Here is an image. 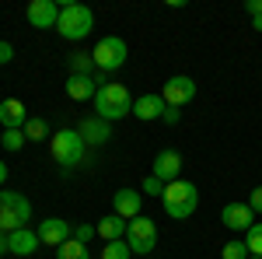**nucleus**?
I'll return each instance as SVG.
<instances>
[{
  "mask_svg": "<svg viewBox=\"0 0 262 259\" xmlns=\"http://www.w3.org/2000/svg\"><path fill=\"white\" fill-rule=\"evenodd\" d=\"M95 116L105 119V123L133 116V95H129V88L126 84H116V81L101 84L98 95H95Z\"/></svg>",
  "mask_w": 262,
  "mask_h": 259,
  "instance_id": "obj_1",
  "label": "nucleus"
},
{
  "mask_svg": "<svg viewBox=\"0 0 262 259\" xmlns=\"http://www.w3.org/2000/svg\"><path fill=\"white\" fill-rule=\"evenodd\" d=\"M161 207L171 221L192 217L196 207H200V189H196V182H189V179L168 182V186H164V196H161Z\"/></svg>",
  "mask_w": 262,
  "mask_h": 259,
  "instance_id": "obj_2",
  "label": "nucleus"
},
{
  "mask_svg": "<svg viewBox=\"0 0 262 259\" xmlns=\"http://www.w3.org/2000/svg\"><path fill=\"white\" fill-rule=\"evenodd\" d=\"M84 151H88V144L81 140V133H77V126L70 130H56L53 137H49V154H53V161L60 165L63 172H70V168H77L84 161Z\"/></svg>",
  "mask_w": 262,
  "mask_h": 259,
  "instance_id": "obj_3",
  "label": "nucleus"
},
{
  "mask_svg": "<svg viewBox=\"0 0 262 259\" xmlns=\"http://www.w3.org/2000/svg\"><path fill=\"white\" fill-rule=\"evenodd\" d=\"M95 28V11L88 4H63L60 7V21H56V32L67 42H81L91 35Z\"/></svg>",
  "mask_w": 262,
  "mask_h": 259,
  "instance_id": "obj_4",
  "label": "nucleus"
},
{
  "mask_svg": "<svg viewBox=\"0 0 262 259\" xmlns=\"http://www.w3.org/2000/svg\"><path fill=\"white\" fill-rule=\"evenodd\" d=\"M32 221V203L28 196H21L14 189H0V231L11 235L18 228H28Z\"/></svg>",
  "mask_w": 262,
  "mask_h": 259,
  "instance_id": "obj_5",
  "label": "nucleus"
},
{
  "mask_svg": "<svg viewBox=\"0 0 262 259\" xmlns=\"http://www.w3.org/2000/svg\"><path fill=\"white\" fill-rule=\"evenodd\" d=\"M126 245H129V252L133 256H150L154 249H158V224L150 217H133L126 224Z\"/></svg>",
  "mask_w": 262,
  "mask_h": 259,
  "instance_id": "obj_6",
  "label": "nucleus"
},
{
  "mask_svg": "<svg viewBox=\"0 0 262 259\" xmlns=\"http://www.w3.org/2000/svg\"><path fill=\"white\" fill-rule=\"evenodd\" d=\"M91 56H95V67H98L101 74H112V70H119L122 63H126L129 49H126V42L119 35H105V39H98Z\"/></svg>",
  "mask_w": 262,
  "mask_h": 259,
  "instance_id": "obj_7",
  "label": "nucleus"
},
{
  "mask_svg": "<svg viewBox=\"0 0 262 259\" xmlns=\"http://www.w3.org/2000/svg\"><path fill=\"white\" fill-rule=\"evenodd\" d=\"M101 84H108V77L105 74H67V98L70 102H88L98 95Z\"/></svg>",
  "mask_w": 262,
  "mask_h": 259,
  "instance_id": "obj_8",
  "label": "nucleus"
},
{
  "mask_svg": "<svg viewBox=\"0 0 262 259\" xmlns=\"http://www.w3.org/2000/svg\"><path fill=\"white\" fill-rule=\"evenodd\" d=\"M161 98L168 102V105L182 109L185 102L196 98V81L185 77V74H175V77H168V81H164V88H161Z\"/></svg>",
  "mask_w": 262,
  "mask_h": 259,
  "instance_id": "obj_9",
  "label": "nucleus"
},
{
  "mask_svg": "<svg viewBox=\"0 0 262 259\" xmlns=\"http://www.w3.org/2000/svg\"><path fill=\"white\" fill-rule=\"evenodd\" d=\"M182 154L175 151V147H164V151H158V158H154V165H150V175H158V179L168 186V182H179L182 179Z\"/></svg>",
  "mask_w": 262,
  "mask_h": 259,
  "instance_id": "obj_10",
  "label": "nucleus"
},
{
  "mask_svg": "<svg viewBox=\"0 0 262 259\" xmlns=\"http://www.w3.org/2000/svg\"><path fill=\"white\" fill-rule=\"evenodd\" d=\"M25 18H28L32 28H56V21H60V4H56V0H32L28 11H25Z\"/></svg>",
  "mask_w": 262,
  "mask_h": 259,
  "instance_id": "obj_11",
  "label": "nucleus"
},
{
  "mask_svg": "<svg viewBox=\"0 0 262 259\" xmlns=\"http://www.w3.org/2000/svg\"><path fill=\"white\" fill-rule=\"evenodd\" d=\"M112 214H119L122 221H133L143 214V193L140 189H129V186H122L119 193L112 196Z\"/></svg>",
  "mask_w": 262,
  "mask_h": 259,
  "instance_id": "obj_12",
  "label": "nucleus"
},
{
  "mask_svg": "<svg viewBox=\"0 0 262 259\" xmlns=\"http://www.w3.org/2000/svg\"><path fill=\"white\" fill-rule=\"evenodd\" d=\"M221 224H224V228H231L234 235H245V231L255 224V214H252L248 203H227V207L221 210Z\"/></svg>",
  "mask_w": 262,
  "mask_h": 259,
  "instance_id": "obj_13",
  "label": "nucleus"
},
{
  "mask_svg": "<svg viewBox=\"0 0 262 259\" xmlns=\"http://www.w3.org/2000/svg\"><path fill=\"white\" fill-rule=\"evenodd\" d=\"M74 238V224H67L63 217H46L39 224V242L42 245H53V249H60L63 242Z\"/></svg>",
  "mask_w": 262,
  "mask_h": 259,
  "instance_id": "obj_14",
  "label": "nucleus"
},
{
  "mask_svg": "<svg viewBox=\"0 0 262 259\" xmlns=\"http://www.w3.org/2000/svg\"><path fill=\"white\" fill-rule=\"evenodd\" d=\"M164 109H168V102L161 98V91H150V95H140V98H133V116L143 123H154L164 116Z\"/></svg>",
  "mask_w": 262,
  "mask_h": 259,
  "instance_id": "obj_15",
  "label": "nucleus"
},
{
  "mask_svg": "<svg viewBox=\"0 0 262 259\" xmlns=\"http://www.w3.org/2000/svg\"><path fill=\"white\" fill-rule=\"evenodd\" d=\"M77 133H81V140L88 144V147H101V144H108V140H112V123L91 116V119H84L81 126H77Z\"/></svg>",
  "mask_w": 262,
  "mask_h": 259,
  "instance_id": "obj_16",
  "label": "nucleus"
},
{
  "mask_svg": "<svg viewBox=\"0 0 262 259\" xmlns=\"http://www.w3.org/2000/svg\"><path fill=\"white\" fill-rule=\"evenodd\" d=\"M32 119L28 116V109H25V102L21 98H7L0 102V123H4V130H25V123Z\"/></svg>",
  "mask_w": 262,
  "mask_h": 259,
  "instance_id": "obj_17",
  "label": "nucleus"
},
{
  "mask_svg": "<svg viewBox=\"0 0 262 259\" xmlns=\"http://www.w3.org/2000/svg\"><path fill=\"white\" fill-rule=\"evenodd\" d=\"M39 245H42L39 231H32V228H18V231L7 235V249H11V256H32Z\"/></svg>",
  "mask_w": 262,
  "mask_h": 259,
  "instance_id": "obj_18",
  "label": "nucleus"
},
{
  "mask_svg": "<svg viewBox=\"0 0 262 259\" xmlns=\"http://www.w3.org/2000/svg\"><path fill=\"white\" fill-rule=\"evenodd\" d=\"M126 224H129V221H122L119 214H105V217L98 221V238H105V242L126 238Z\"/></svg>",
  "mask_w": 262,
  "mask_h": 259,
  "instance_id": "obj_19",
  "label": "nucleus"
},
{
  "mask_svg": "<svg viewBox=\"0 0 262 259\" xmlns=\"http://www.w3.org/2000/svg\"><path fill=\"white\" fill-rule=\"evenodd\" d=\"M56 259H91V256H88V245H81L77 238H70L56 249Z\"/></svg>",
  "mask_w": 262,
  "mask_h": 259,
  "instance_id": "obj_20",
  "label": "nucleus"
},
{
  "mask_svg": "<svg viewBox=\"0 0 262 259\" xmlns=\"http://www.w3.org/2000/svg\"><path fill=\"white\" fill-rule=\"evenodd\" d=\"M95 56L91 53H74L70 56V74H95Z\"/></svg>",
  "mask_w": 262,
  "mask_h": 259,
  "instance_id": "obj_21",
  "label": "nucleus"
},
{
  "mask_svg": "<svg viewBox=\"0 0 262 259\" xmlns=\"http://www.w3.org/2000/svg\"><path fill=\"white\" fill-rule=\"evenodd\" d=\"M221 259H252V252H248L245 238H231V242L221 249Z\"/></svg>",
  "mask_w": 262,
  "mask_h": 259,
  "instance_id": "obj_22",
  "label": "nucleus"
},
{
  "mask_svg": "<svg viewBox=\"0 0 262 259\" xmlns=\"http://www.w3.org/2000/svg\"><path fill=\"white\" fill-rule=\"evenodd\" d=\"M25 137L28 140H49V123L39 119V116H32V119L25 123Z\"/></svg>",
  "mask_w": 262,
  "mask_h": 259,
  "instance_id": "obj_23",
  "label": "nucleus"
},
{
  "mask_svg": "<svg viewBox=\"0 0 262 259\" xmlns=\"http://www.w3.org/2000/svg\"><path fill=\"white\" fill-rule=\"evenodd\" d=\"M0 144H4V151H21L25 144H28V137H25V130H4V137H0Z\"/></svg>",
  "mask_w": 262,
  "mask_h": 259,
  "instance_id": "obj_24",
  "label": "nucleus"
},
{
  "mask_svg": "<svg viewBox=\"0 0 262 259\" xmlns=\"http://www.w3.org/2000/svg\"><path fill=\"white\" fill-rule=\"evenodd\" d=\"M133 252H129V245H126V238L119 242H105V249H101V259H129Z\"/></svg>",
  "mask_w": 262,
  "mask_h": 259,
  "instance_id": "obj_25",
  "label": "nucleus"
},
{
  "mask_svg": "<svg viewBox=\"0 0 262 259\" xmlns=\"http://www.w3.org/2000/svg\"><path fill=\"white\" fill-rule=\"evenodd\" d=\"M245 245H248V252H252V256L262 259V224H259V221L245 231Z\"/></svg>",
  "mask_w": 262,
  "mask_h": 259,
  "instance_id": "obj_26",
  "label": "nucleus"
},
{
  "mask_svg": "<svg viewBox=\"0 0 262 259\" xmlns=\"http://www.w3.org/2000/svg\"><path fill=\"white\" fill-rule=\"evenodd\" d=\"M140 193L143 196H164V182L158 179V175H147L143 186H140Z\"/></svg>",
  "mask_w": 262,
  "mask_h": 259,
  "instance_id": "obj_27",
  "label": "nucleus"
},
{
  "mask_svg": "<svg viewBox=\"0 0 262 259\" xmlns=\"http://www.w3.org/2000/svg\"><path fill=\"white\" fill-rule=\"evenodd\" d=\"M95 235H98V224H74V238L81 242V245H88Z\"/></svg>",
  "mask_w": 262,
  "mask_h": 259,
  "instance_id": "obj_28",
  "label": "nucleus"
},
{
  "mask_svg": "<svg viewBox=\"0 0 262 259\" xmlns=\"http://www.w3.org/2000/svg\"><path fill=\"white\" fill-rule=\"evenodd\" d=\"M248 207H252V214H262V186L252 189V196H248Z\"/></svg>",
  "mask_w": 262,
  "mask_h": 259,
  "instance_id": "obj_29",
  "label": "nucleus"
},
{
  "mask_svg": "<svg viewBox=\"0 0 262 259\" xmlns=\"http://www.w3.org/2000/svg\"><path fill=\"white\" fill-rule=\"evenodd\" d=\"M164 123H168V126H175V123L182 119V109H175V105H168V109H164V116H161Z\"/></svg>",
  "mask_w": 262,
  "mask_h": 259,
  "instance_id": "obj_30",
  "label": "nucleus"
},
{
  "mask_svg": "<svg viewBox=\"0 0 262 259\" xmlns=\"http://www.w3.org/2000/svg\"><path fill=\"white\" fill-rule=\"evenodd\" d=\"M14 60V46L11 42H0V63H11Z\"/></svg>",
  "mask_w": 262,
  "mask_h": 259,
  "instance_id": "obj_31",
  "label": "nucleus"
},
{
  "mask_svg": "<svg viewBox=\"0 0 262 259\" xmlns=\"http://www.w3.org/2000/svg\"><path fill=\"white\" fill-rule=\"evenodd\" d=\"M245 7H248V14H252V18H255V14H262V0H248Z\"/></svg>",
  "mask_w": 262,
  "mask_h": 259,
  "instance_id": "obj_32",
  "label": "nucleus"
},
{
  "mask_svg": "<svg viewBox=\"0 0 262 259\" xmlns=\"http://www.w3.org/2000/svg\"><path fill=\"white\" fill-rule=\"evenodd\" d=\"M7 252H11V249H7V235L0 231V256H7Z\"/></svg>",
  "mask_w": 262,
  "mask_h": 259,
  "instance_id": "obj_33",
  "label": "nucleus"
},
{
  "mask_svg": "<svg viewBox=\"0 0 262 259\" xmlns=\"http://www.w3.org/2000/svg\"><path fill=\"white\" fill-rule=\"evenodd\" d=\"M252 28H255V32H262V14H255V18H252Z\"/></svg>",
  "mask_w": 262,
  "mask_h": 259,
  "instance_id": "obj_34",
  "label": "nucleus"
},
{
  "mask_svg": "<svg viewBox=\"0 0 262 259\" xmlns=\"http://www.w3.org/2000/svg\"><path fill=\"white\" fill-rule=\"evenodd\" d=\"M4 182H7V165L0 161V186H4Z\"/></svg>",
  "mask_w": 262,
  "mask_h": 259,
  "instance_id": "obj_35",
  "label": "nucleus"
},
{
  "mask_svg": "<svg viewBox=\"0 0 262 259\" xmlns=\"http://www.w3.org/2000/svg\"><path fill=\"white\" fill-rule=\"evenodd\" d=\"M252 259H259V256H252Z\"/></svg>",
  "mask_w": 262,
  "mask_h": 259,
  "instance_id": "obj_36",
  "label": "nucleus"
}]
</instances>
